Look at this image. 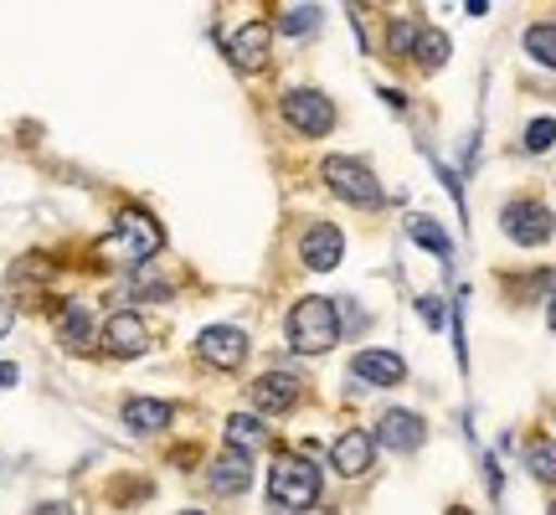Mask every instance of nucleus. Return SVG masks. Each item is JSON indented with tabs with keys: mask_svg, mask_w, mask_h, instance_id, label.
Segmentation results:
<instances>
[{
	"mask_svg": "<svg viewBox=\"0 0 556 515\" xmlns=\"http://www.w3.org/2000/svg\"><path fill=\"white\" fill-rule=\"evenodd\" d=\"M299 258H304V268L330 274V268H340V258H345V238H340L330 222H315V227H304V238H299Z\"/></svg>",
	"mask_w": 556,
	"mask_h": 515,
	"instance_id": "nucleus-9",
	"label": "nucleus"
},
{
	"mask_svg": "<svg viewBox=\"0 0 556 515\" xmlns=\"http://www.w3.org/2000/svg\"><path fill=\"white\" fill-rule=\"evenodd\" d=\"M407 238L422 242V248H428V253H438V258H454V242H448V233H443L433 217H413V222H407Z\"/></svg>",
	"mask_w": 556,
	"mask_h": 515,
	"instance_id": "nucleus-19",
	"label": "nucleus"
},
{
	"mask_svg": "<svg viewBox=\"0 0 556 515\" xmlns=\"http://www.w3.org/2000/svg\"><path fill=\"white\" fill-rule=\"evenodd\" d=\"M11 319H16V310H11V304H5V299H0V336H5V330H11Z\"/></svg>",
	"mask_w": 556,
	"mask_h": 515,
	"instance_id": "nucleus-27",
	"label": "nucleus"
},
{
	"mask_svg": "<svg viewBox=\"0 0 556 515\" xmlns=\"http://www.w3.org/2000/svg\"><path fill=\"white\" fill-rule=\"evenodd\" d=\"M16 381V366H0V387H11Z\"/></svg>",
	"mask_w": 556,
	"mask_h": 515,
	"instance_id": "nucleus-29",
	"label": "nucleus"
},
{
	"mask_svg": "<svg viewBox=\"0 0 556 515\" xmlns=\"http://www.w3.org/2000/svg\"><path fill=\"white\" fill-rule=\"evenodd\" d=\"M448 515H464V511H448Z\"/></svg>",
	"mask_w": 556,
	"mask_h": 515,
	"instance_id": "nucleus-31",
	"label": "nucleus"
},
{
	"mask_svg": "<svg viewBox=\"0 0 556 515\" xmlns=\"http://www.w3.org/2000/svg\"><path fill=\"white\" fill-rule=\"evenodd\" d=\"M377 443L381 449H392V454H417V449L428 443V423H422L417 413H407V407H392V413L381 417Z\"/></svg>",
	"mask_w": 556,
	"mask_h": 515,
	"instance_id": "nucleus-8",
	"label": "nucleus"
},
{
	"mask_svg": "<svg viewBox=\"0 0 556 515\" xmlns=\"http://www.w3.org/2000/svg\"><path fill=\"white\" fill-rule=\"evenodd\" d=\"M58 336H62L67 351H88V346H93V315H88L83 304H67V310H62Z\"/></svg>",
	"mask_w": 556,
	"mask_h": 515,
	"instance_id": "nucleus-17",
	"label": "nucleus"
},
{
	"mask_svg": "<svg viewBox=\"0 0 556 515\" xmlns=\"http://www.w3.org/2000/svg\"><path fill=\"white\" fill-rule=\"evenodd\" d=\"M500 227H505V238L520 242V248H541V242L552 238V212L536 206V201H510V206L500 212Z\"/></svg>",
	"mask_w": 556,
	"mask_h": 515,
	"instance_id": "nucleus-7",
	"label": "nucleus"
},
{
	"mask_svg": "<svg viewBox=\"0 0 556 515\" xmlns=\"http://www.w3.org/2000/svg\"><path fill=\"white\" fill-rule=\"evenodd\" d=\"M160 242H165V233H160L155 217L124 212V217L114 222V233L99 242V258L103 263H150V258L160 253Z\"/></svg>",
	"mask_w": 556,
	"mask_h": 515,
	"instance_id": "nucleus-2",
	"label": "nucleus"
},
{
	"mask_svg": "<svg viewBox=\"0 0 556 515\" xmlns=\"http://www.w3.org/2000/svg\"><path fill=\"white\" fill-rule=\"evenodd\" d=\"M283 120L294 124L304 139H319L336 129V103L315 93V88H294V93H283Z\"/></svg>",
	"mask_w": 556,
	"mask_h": 515,
	"instance_id": "nucleus-5",
	"label": "nucleus"
},
{
	"mask_svg": "<svg viewBox=\"0 0 556 515\" xmlns=\"http://www.w3.org/2000/svg\"><path fill=\"white\" fill-rule=\"evenodd\" d=\"M294 402H299V377H289V372H263V377L253 381V407H258L263 417L289 413Z\"/></svg>",
	"mask_w": 556,
	"mask_h": 515,
	"instance_id": "nucleus-12",
	"label": "nucleus"
},
{
	"mask_svg": "<svg viewBox=\"0 0 556 515\" xmlns=\"http://www.w3.org/2000/svg\"><path fill=\"white\" fill-rule=\"evenodd\" d=\"M340 340V315L330 299H299L294 310H289V346H294L299 356H325V351H336Z\"/></svg>",
	"mask_w": 556,
	"mask_h": 515,
	"instance_id": "nucleus-1",
	"label": "nucleus"
},
{
	"mask_svg": "<svg viewBox=\"0 0 556 515\" xmlns=\"http://www.w3.org/2000/svg\"><path fill=\"white\" fill-rule=\"evenodd\" d=\"M37 515H73V505H41Z\"/></svg>",
	"mask_w": 556,
	"mask_h": 515,
	"instance_id": "nucleus-28",
	"label": "nucleus"
},
{
	"mask_svg": "<svg viewBox=\"0 0 556 515\" xmlns=\"http://www.w3.org/2000/svg\"><path fill=\"white\" fill-rule=\"evenodd\" d=\"M319 500V469L309 459H274V469H268V505L278 511H309Z\"/></svg>",
	"mask_w": 556,
	"mask_h": 515,
	"instance_id": "nucleus-3",
	"label": "nucleus"
},
{
	"mask_svg": "<svg viewBox=\"0 0 556 515\" xmlns=\"http://www.w3.org/2000/svg\"><path fill=\"white\" fill-rule=\"evenodd\" d=\"M268 41H274V26H268V21H248L242 32H232L227 58H232V67H242V73H258L263 62H268Z\"/></svg>",
	"mask_w": 556,
	"mask_h": 515,
	"instance_id": "nucleus-10",
	"label": "nucleus"
},
{
	"mask_svg": "<svg viewBox=\"0 0 556 515\" xmlns=\"http://www.w3.org/2000/svg\"><path fill=\"white\" fill-rule=\"evenodd\" d=\"M180 515H201V511H180Z\"/></svg>",
	"mask_w": 556,
	"mask_h": 515,
	"instance_id": "nucleus-30",
	"label": "nucleus"
},
{
	"mask_svg": "<svg viewBox=\"0 0 556 515\" xmlns=\"http://www.w3.org/2000/svg\"><path fill=\"white\" fill-rule=\"evenodd\" d=\"M351 377L366 381V387H397V381L407 377V366H402L397 351H361V356L351 361Z\"/></svg>",
	"mask_w": 556,
	"mask_h": 515,
	"instance_id": "nucleus-14",
	"label": "nucleus"
},
{
	"mask_svg": "<svg viewBox=\"0 0 556 515\" xmlns=\"http://www.w3.org/2000/svg\"><path fill=\"white\" fill-rule=\"evenodd\" d=\"M417 32H422V26H417L413 16H397L392 26H387V52H392V58H413Z\"/></svg>",
	"mask_w": 556,
	"mask_h": 515,
	"instance_id": "nucleus-23",
	"label": "nucleus"
},
{
	"mask_svg": "<svg viewBox=\"0 0 556 515\" xmlns=\"http://www.w3.org/2000/svg\"><path fill=\"white\" fill-rule=\"evenodd\" d=\"M526 464H531V475H536L541 485H556V443L552 438H536V443L526 449Z\"/></svg>",
	"mask_w": 556,
	"mask_h": 515,
	"instance_id": "nucleus-22",
	"label": "nucleus"
},
{
	"mask_svg": "<svg viewBox=\"0 0 556 515\" xmlns=\"http://www.w3.org/2000/svg\"><path fill=\"white\" fill-rule=\"evenodd\" d=\"M413 58H417V67H428V73H433V67H443V62H448V37H443V32H433V26H422V32H417Z\"/></svg>",
	"mask_w": 556,
	"mask_h": 515,
	"instance_id": "nucleus-20",
	"label": "nucleus"
},
{
	"mask_svg": "<svg viewBox=\"0 0 556 515\" xmlns=\"http://www.w3.org/2000/svg\"><path fill=\"white\" fill-rule=\"evenodd\" d=\"M309 26H319V11L315 5H289V11H283V16H278V32H309Z\"/></svg>",
	"mask_w": 556,
	"mask_h": 515,
	"instance_id": "nucleus-24",
	"label": "nucleus"
},
{
	"mask_svg": "<svg viewBox=\"0 0 556 515\" xmlns=\"http://www.w3.org/2000/svg\"><path fill=\"white\" fill-rule=\"evenodd\" d=\"M552 515H556V505H552Z\"/></svg>",
	"mask_w": 556,
	"mask_h": 515,
	"instance_id": "nucleus-32",
	"label": "nucleus"
},
{
	"mask_svg": "<svg viewBox=\"0 0 556 515\" xmlns=\"http://www.w3.org/2000/svg\"><path fill=\"white\" fill-rule=\"evenodd\" d=\"M417 315H422V319H428V325H433V330H438V325H443V299L422 294V299H417Z\"/></svg>",
	"mask_w": 556,
	"mask_h": 515,
	"instance_id": "nucleus-26",
	"label": "nucleus"
},
{
	"mask_svg": "<svg viewBox=\"0 0 556 515\" xmlns=\"http://www.w3.org/2000/svg\"><path fill=\"white\" fill-rule=\"evenodd\" d=\"M150 346V330H144V319L135 310H119V315L103 325V351L109 356H139Z\"/></svg>",
	"mask_w": 556,
	"mask_h": 515,
	"instance_id": "nucleus-13",
	"label": "nucleus"
},
{
	"mask_svg": "<svg viewBox=\"0 0 556 515\" xmlns=\"http://www.w3.org/2000/svg\"><path fill=\"white\" fill-rule=\"evenodd\" d=\"M319 176H325V186H330L340 201H351V206H381V186H377V176H371L361 160L330 155L325 165H319Z\"/></svg>",
	"mask_w": 556,
	"mask_h": 515,
	"instance_id": "nucleus-4",
	"label": "nucleus"
},
{
	"mask_svg": "<svg viewBox=\"0 0 556 515\" xmlns=\"http://www.w3.org/2000/svg\"><path fill=\"white\" fill-rule=\"evenodd\" d=\"M526 52H531L541 67H556V26L552 21H536V26L526 32Z\"/></svg>",
	"mask_w": 556,
	"mask_h": 515,
	"instance_id": "nucleus-21",
	"label": "nucleus"
},
{
	"mask_svg": "<svg viewBox=\"0 0 556 515\" xmlns=\"http://www.w3.org/2000/svg\"><path fill=\"white\" fill-rule=\"evenodd\" d=\"M268 443V428H263L258 417H227V449H238V454H253V449H263Z\"/></svg>",
	"mask_w": 556,
	"mask_h": 515,
	"instance_id": "nucleus-18",
	"label": "nucleus"
},
{
	"mask_svg": "<svg viewBox=\"0 0 556 515\" xmlns=\"http://www.w3.org/2000/svg\"><path fill=\"white\" fill-rule=\"evenodd\" d=\"M197 356L206 366H217V372H238L242 361H248V336H242L238 325H206L197 336Z\"/></svg>",
	"mask_w": 556,
	"mask_h": 515,
	"instance_id": "nucleus-6",
	"label": "nucleus"
},
{
	"mask_svg": "<svg viewBox=\"0 0 556 515\" xmlns=\"http://www.w3.org/2000/svg\"><path fill=\"white\" fill-rule=\"evenodd\" d=\"M552 145H556V120H531L526 124V150H536L541 155V150H552Z\"/></svg>",
	"mask_w": 556,
	"mask_h": 515,
	"instance_id": "nucleus-25",
	"label": "nucleus"
},
{
	"mask_svg": "<svg viewBox=\"0 0 556 515\" xmlns=\"http://www.w3.org/2000/svg\"><path fill=\"white\" fill-rule=\"evenodd\" d=\"M371 459H377V438L361 434V428H351V434L336 438V449H330V464H336L345 479H361L366 469H371Z\"/></svg>",
	"mask_w": 556,
	"mask_h": 515,
	"instance_id": "nucleus-11",
	"label": "nucleus"
},
{
	"mask_svg": "<svg viewBox=\"0 0 556 515\" xmlns=\"http://www.w3.org/2000/svg\"><path fill=\"white\" fill-rule=\"evenodd\" d=\"M206 485L217 490V495H242L248 485H253V464H248V454H238V449H227V454L212 464V475H206Z\"/></svg>",
	"mask_w": 556,
	"mask_h": 515,
	"instance_id": "nucleus-15",
	"label": "nucleus"
},
{
	"mask_svg": "<svg viewBox=\"0 0 556 515\" xmlns=\"http://www.w3.org/2000/svg\"><path fill=\"white\" fill-rule=\"evenodd\" d=\"M124 423H129L135 434H160V428H170V402L129 397V402H124Z\"/></svg>",
	"mask_w": 556,
	"mask_h": 515,
	"instance_id": "nucleus-16",
	"label": "nucleus"
}]
</instances>
